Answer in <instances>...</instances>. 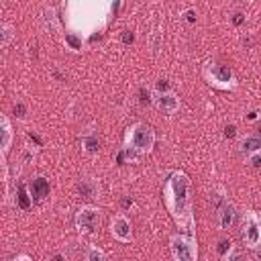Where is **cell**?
Returning a JSON list of instances; mask_svg holds the SVG:
<instances>
[{
  "label": "cell",
  "mask_w": 261,
  "mask_h": 261,
  "mask_svg": "<svg viewBox=\"0 0 261 261\" xmlns=\"http://www.w3.org/2000/svg\"><path fill=\"white\" fill-rule=\"evenodd\" d=\"M163 200L165 206L179 228H194L192 214V198H190V177L188 173L175 169L167 175L163 184Z\"/></svg>",
  "instance_id": "6da1fadb"
},
{
  "label": "cell",
  "mask_w": 261,
  "mask_h": 261,
  "mask_svg": "<svg viewBox=\"0 0 261 261\" xmlns=\"http://www.w3.org/2000/svg\"><path fill=\"white\" fill-rule=\"evenodd\" d=\"M124 147L135 149L139 155L141 153H151L155 147V133L149 124L145 122H135L126 128L124 135Z\"/></svg>",
  "instance_id": "7a4b0ae2"
},
{
  "label": "cell",
  "mask_w": 261,
  "mask_h": 261,
  "mask_svg": "<svg viewBox=\"0 0 261 261\" xmlns=\"http://www.w3.org/2000/svg\"><path fill=\"white\" fill-rule=\"evenodd\" d=\"M204 77H206V82L210 86H214L218 90H234L237 84H239L234 71L228 65H224L220 61H214V59L212 61H206V65H204Z\"/></svg>",
  "instance_id": "3957f363"
},
{
  "label": "cell",
  "mask_w": 261,
  "mask_h": 261,
  "mask_svg": "<svg viewBox=\"0 0 261 261\" xmlns=\"http://www.w3.org/2000/svg\"><path fill=\"white\" fill-rule=\"evenodd\" d=\"M173 261H198V241L192 234H173L169 239Z\"/></svg>",
  "instance_id": "277c9868"
},
{
  "label": "cell",
  "mask_w": 261,
  "mask_h": 261,
  "mask_svg": "<svg viewBox=\"0 0 261 261\" xmlns=\"http://www.w3.org/2000/svg\"><path fill=\"white\" fill-rule=\"evenodd\" d=\"M243 241L249 249L261 247V212L249 210L243 218Z\"/></svg>",
  "instance_id": "5b68a950"
},
{
  "label": "cell",
  "mask_w": 261,
  "mask_h": 261,
  "mask_svg": "<svg viewBox=\"0 0 261 261\" xmlns=\"http://www.w3.org/2000/svg\"><path fill=\"white\" fill-rule=\"evenodd\" d=\"M100 222V212L94 206H82L75 214V226L82 234H94Z\"/></svg>",
  "instance_id": "8992f818"
},
{
  "label": "cell",
  "mask_w": 261,
  "mask_h": 261,
  "mask_svg": "<svg viewBox=\"0 0 261 261\" xmlns=\"http://www.w3.org/2000/svg\"><path fill=\"white\" fill-rule=\"evenodd\" d=\"M110 232L120 243H130L133 241V226H130V222H128V218L124 214H118V216L112 218Z\"/></svg>",
  "instance_id": "52a82bcc"
},
{
  "label": "cell",
  "mask_w": 261,
  "mask_h": 261,
  "mask_svg": "<svg viewBox=\"0 0 261 261\" xmlns=\"http://www.w3.org/2000/svg\"><path fill=\"white\" fill-rule=\"evenodd\" d=\"M155 106L163 114H175L179 110V98L169 92V94H155Z\"/></svg>",
  "instance_id": "ba28073f"
},
{
  "label": "cell",
  "mask_w": 261,
  "mask_h": 261,
  "mask_svg": "<svg viewBox=\"0 0 261 261\" xmlns=\"http://www.w3.org/2000/svg\"><path fill=\"white\" fill-rule=\"evenodd\" d=\"M29 190H31V196H33V200H35V202H43V200L49 196L51 186H49V181H47L43 175H37V177H33V179H31Z\"/></svg>",
  "instance_id": "9c48e42d"
},
{
  "label": "cell",
  "mask_w": 261,
  "mask_h": 261,
  "mask_svg": "<svg viewBox=\"0 0 261 261\" xmlns=\"http://www.w3.org/2000/svg\"><path fill=\"white\" fill-rule=\"evenodd\" d=\"M234 220H237V208L226 202V204L218 210V226H220L222 230H228V228L234 224Z\"/></svg>",
  "instance_id": "30bf717a"
},
{
  "label": "cell",
  "mask_w": 261,
  "mask_h": 261,
  "mask_svg": "<svg viewBox=\"0 0 261 261\" xmlns=\"http://www.w3.org/2000/svg\"><path fill=\"white\" fill-rule=\"evenodd\" d=\"M75 190H77V194H80V196L90 198V200L98 196V184H96L92 177H88V175H84V177H80V179H77Z\"/></svg>",
  "instance_id": "8fae6325"
},
{
  "label": "cell",
  "mask_w": 261,
  "mask_h": 261,
  "mask_svg": "<svg viewBox=\"0 0 261 261\" xmlns=\"http://www.w3.org/2000/svg\"><path fill=\"white\" fill-rule=\"evenodd\" d=\"M241 153H243L247 159L253 157V155H257V153H261V137H257V135L245 137V139L241 141Z\"/></svg>",
  "instance_id": "7c38bea8"
},
{
  "label": "cell",
  "mask_w": 261,
  "mask_h": 261,
  "mask_svg": "<svg viewBox=\"0 0 261 261\" xmlns=\"http://www.w3.org/2000/svg\"><path fill=\"white\" fill-rule=\"evenodd\" d=\"M0 133H2V141H0V147H2V159H6L8 155V149H10V143H12V126H10V120L6 116L0 118Z\"/></svg>",
  "instance_id": "4fadbf2b"
},
{
  "label": "cell",
  "mask_w": 261,
  "mask_h": 261,
  "mask_svg": "<svg viewBox=\"0 0 261 261\" xmlns=\"http://www.w3.org/2000/svg\"><path fill=\"white\" fill-rule=\"evenodd\" d=\"M82 149H84L86 155H98V151H100V139L94 133H86L82 137Z\"/></svg>",
  "instance_id": "5bb4252c"
},
{
  "label": "cell",
  "mask_w": 261,
  "mask_h": 261,
  "mask_svg": "<svg viewBox=\"0 0 261 261\" xmlns=\"http://www.w3.org/2000/svg\"><path fill=\"white\" fill-rule=\"evenodd\" d=\"M16 204H18L22 210H31V206H33L31 190H29L24 184H20V186H18V190H16Z\"/></svg>",
  "instance_id": "9a60e30c"
},
{
  "label": "cell",
  "mask_w": 261,
  "mask_h": 261,
  "mask_svg": "<svg viewBox=\"0 0 261 261\" xmlns=\"http://www.w3.org/2000/svg\"><path fill=\"white\" fill-rule=\"evenodd\" d=\"M65 45L71 49V51H82V47H84V41H82V37L77 35V33H65Z\"/></svg>",
  "instance_id": "2e32d148"
},
{
  "label": "cell",
  "mask_w": 261,
  "mask_h": 261,
  "mask_svg": "<svg viewBox=\"0 0 261 261\" xmlns=\"http://www.w3.org/2000/svg\"><path fill=\"white\" fill-rule=\"evenodd\" d=\"M10 39H12V27L10 24H0V47L2 49H6L8 47V43H10Z\"/></svg>",
  "instance_id": "e0dca14e"
},
{
  "label": "cell",
  "mask_w": 261,
  "mask_h": 261,
  "mask_svg": "<svg viewBox=\"0 0 261 261\" xmlns=\"http://www.w3.org/2000/svg\"><path fill=\"white\" fill-rule=\"evenodd\" d=\"M222 259H224V261H249V257H247V255H245L241 249H237L234 245L230 247V251H228V253H226Z\"/></svg>",
  "instance_id": "ac0fdd59"
},
{
  "label": "cell",
  "mask_w": 261,
  "mask_h": 261,
  "mask_svg": "<svg viewBox=\"0 0 261 261\" xmlns=\"http://www.w3.org/2000/svg\"><path fill=\"white\" fill-rule=\"evenodd\" d=\"M86 261H108V259H106L104 251H100L98 247H90V251L86 255Z\"/></svg>",
  "instance_id": "d6986e66"
},
{
  "label": "cell",
  "mask_w": 261,
  "mask_h": 261,
  "mask_svg": "<svg viewBox=\"0 0 261 261\" xmlns=\"http://www.w3.org/2000/svg\"><path fill=\"white\" fill-rule=\"evenodd\" d=\"M43 20H45V27H49L51 31H55V29H57V22H55V12H53L51 8L43 12Z\"/></svg>",
  "instance_id": "ffe728a7"
},
{
  "label": "cell",
  "mask_w": 261,
  "mask_h": 261,
  "mask_svg": "<svg viewBox=\"0 0 261 261\" xmlns=\"http://www.w3.org/2000/svg\"><path fill=\"white\" fill-rule=\"evenodd\" d=\"M155 92H157V94H169V92H171V84H169V80H157V84H155Z\"/></svg>",
  "instance_id": "44dd1931"
},
{
  "label": "cell",
  "mask_w": 261,
  "mask_h": 261,
  "mask_svg": "<svg viewBox=\"0 0 261 261\" xmlns=\"http://www.w3.org/2000/svg\"><path fill=\"white\" fill-rule=\"evenodd\" d=\"M12 112H14V116H16V118L24 120V118H27V106H24V102H16V104H14V108H12Z\"/></svg>",
  "instance_id": "7402d4cb"
},
{
  "label": "cell",
  "mask_w": 261,
  "mask_h": 261,
  "mask_svg": "<svg viewBox=\"0 0 261 261\" xmlns=\"http://www.w3.org/2000/svg\"><path fill=\"white\" fill-rule=\"evenodd\" d=\"M230 247H232V243H230L228 239H220V241H218V247H216V251L220 253V257H224V255L230 251Z\"/></svg>",
  "instance_id": "603a6c76"
},
{
  "label": "cell",
  "mask_w": 261,
  "mask_h": 261,
  "mask_svg": "<svg viewBox=\"0 0 261 261\" xmlns=\"http://www.w3.org/2000/svg\"><path fill=\"white\" fill-rule=\"evenodd\" d=\"M230 20H232V24H234V27H241V24H245L247 14H245V12H241V10H237V12H232Z\"/></svg>",
  "instance_id": "cb8c5ba5"
},
{
  "label": "cell",
  "mask_w": 261,
  "mask_h": 261,
  "mask_svg": "<svg viewBox=\"0 0 261 261\" xmlns=\"http://www.w3.org/2000/svg\"><path fill=\"white\" fill-rule=\"evenodd\" d=\"M133 41H135L133 31H122V43H124V45H130Z\"/></svg>",
  "instance_id": "d4e9b609"
},
{
  "label": "cell",
  "mask_w": 261,
  "mask_h": 261,
  "mask_svg": "<svg viewBox=\"0 0 261 261\" xmlns=\"http://www.w3.org/2000/svg\"><path fill=\"white\" fill-rule=\"evenodd\" d=\"M139 96H141V104H149V102H151V98H149V96H151L149 90L141 88V90H139Z\"/></svg>",
  "instance_id": "484cf974"
},
{
  "label": "cell",
  "mask_w": 261,
  "mask_h": 261,
  "mask_svg": "<svg viewBox=\"0 0 261 261\" xmlns=\"http://www.w3.org/2000/svg\"><path fill=\"white\" fill-rule=\"evenodd\" d=\"M224 137H226V139L237 137V126H234V124H228V126L224 128Z\"/></svg>",
  "instance_id": "4316f807"
},
{
  "label": "cell",
  "mask_w": 261,
  "mask_h": 261,
  "mask_svg": "<svg viewBox=\"0 0 261 261\" xmlns=\"http://www.w3.org/2000/svg\"><path fill=\"white\" fill-rule=\"evenodd\" d=\"M249 161H251V165H253V167H261V153H257V155L249 157Z\"/></svg>",
  "instance_id": "83f0119b"
},
{
  "label": "cell",
  "mask_w": 261,
  "mask_h": 261,
  "mask_svg": "<svg viewBox=\"0 0 261 261\" xmlns=\"http://www.w3.org/2000/svg\"><path fill=\"white\" fill-rule=\"evenodd\" d=\"M184 16L188 18V22H194V20H196V10H192V8H190V10H186V12H184Z\"/></svg>",
  "instance_id": "f1b7e54d"
},
{
  "label": "cell",
  "mask_w": 261,
  "mask_h": 261,
  "mask_svg": "<svg viewBox=\"0 0 261 261\" xmlns=\"http://www.w3.org/2000/svg\"><path fill=\"white\" fill-rule=\"evenodd\" d=\"M128 206H133V200L130 198H122V208H128Z\"/></svg>",
  "instance_id": "f546056e"
},
{
  "label": "cell",
  "mask_w": 261,
  "mask_h": 261,
  "mask_svg": "<svg viewBox=\"0 0 261 261\" xmlns=\"http://www.w3.org/2000/svg\"><path fill=\"white\" fill-rule=\"evenodd\" d=\"M14 261H33V259H31L29 255H20V257H16Z\"/></svg>",
  "instance_id": "4dcf8cb0"
},
{
  "label": "cell",
  "mask_w": 261,
  "mask_h": 261,
  "mask_svg": "<svg viewBox=\"0 0 261 261\" xmlns=\"http://www.w3.org/2000/svg\"><path fill=\"white\" fill-rule=\"evenodd\" d=\"M247 118H249V120H255V118H257V112H255V110H251V112L247 114Z\"/></svg>",
  "instance_id": "1f68e13d"
},
{
  "label": "cell",
  "mask_w": 261,
  "mask_h": 261,
  "mask_svg": "<svg viewBox=\"0 0 261 261\" xmlns=\"http://www.w3.org/2000/svg\"><path fill=\"white\" fill-rule=\"evenodd\" d=\"M53 261H63V257H61V255H55V257H53Z\"/></svg>",
  "instance_id": "d6a6232c"
},
{
  "label": "cell",
  "mask_w": 261,
  "mask_h": 261,
  "mask_svg": "<svg viewBox=\"0 0 261 261\" xmlns=\"http://www.w3.org/2000/svg\"><path fill=\"white\" fill-rule=\"evenodd\" d=\"M255 257H257V259L261 261V251H259V249H257V253H255Z\"/></svg>",
  "instance_id": "836d02e7"
}]
</instances>
